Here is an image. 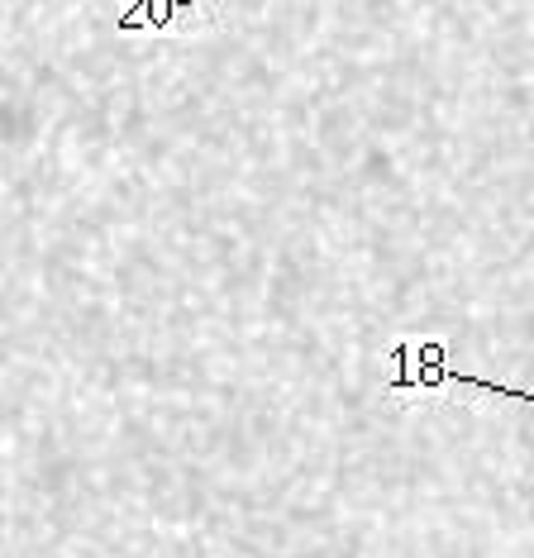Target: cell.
I'll use <instances>...</instances> for the list:
<instances>
[{"instance_id": "6da1fadb", "label": "cell", "mask_w": 534, "mask_h": 558, "mask_svg": "<svg viewBox=\"0 0 534 558\" xmlns=\"http://www.w3.org/2000/svg\"><path fill=\"white\" fill-rule=\"evenodd\" d=\"M391 387L411 391V387H439L444 383V344L439 339H405V344L391 349Z\"/></svg>"}]
</instances>
